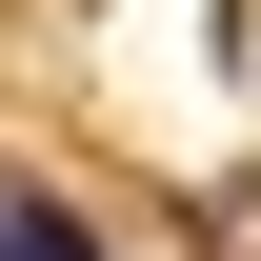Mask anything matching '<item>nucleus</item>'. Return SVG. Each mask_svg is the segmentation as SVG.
Instances as JSON below:
<instances>
[{"label":"nucleus","mask_w":261,"mask_h":261,"mask_svg":"<svg viewBox=\"0 0 261 261\" xmlns=\"http://www.w3.org/2000/svg\"><path fill=\"white\" fill-rule=\"evenodd\" d=\"M0 261H100V221H81V201H40V181H0Z\"/></svg>","instance_id":"nucleus-1"}]
</instances>
